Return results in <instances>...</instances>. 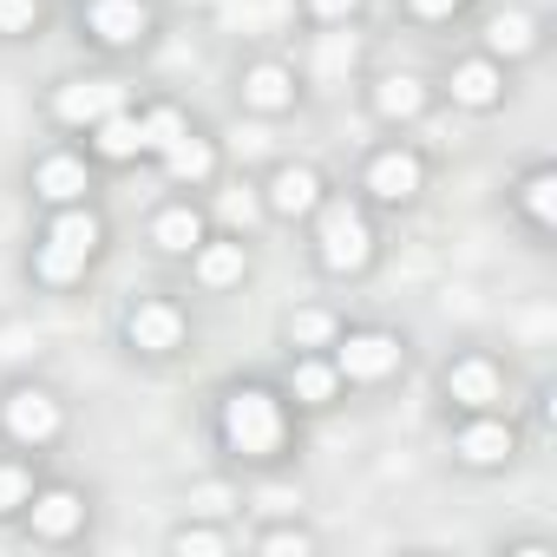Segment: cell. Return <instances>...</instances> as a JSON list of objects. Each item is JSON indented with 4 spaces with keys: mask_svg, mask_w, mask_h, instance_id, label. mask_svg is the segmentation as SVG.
<instances>
[{
    "mask_svg": "<svg viewBox=\"0 0 557 557\" xmlns=\"http://www.w3.org/2000/svg\"><path fill=\"white\" fill-rule=\"evenodd\" d=\"M394 361H400V348L387 335H348L342 342V374L348 381H381V374H394Z\"/></svg>",
    "mask_w": 557,
    "mask_h": 557,
    "instance_id": "5",
    "label": "cell"
},
{
    "mask_svg": "<svg viewBox=\"0 0 557 557\" xmlns=\"http://www.w3.org/2000/svg\"><path fill=\"white\" fill-rule=\"evenodd\" d=\"M446 387H453V400H466V407H492V400H498V374H492L485 361H459V368L446 374Z\"/></svg>",
    "mask_w": 557,
    "mask_h": 557,
    "instance_id": "10",
    "label": "cell"
},
{
    "mask_svg": "<svg viewBox=\"0 0 557 557\" xmlns=\"http://www.w3.org/2000/svg\"><path fill=\"white\" fill-rule=\"evenodd\" d=\"M459 453H466L472 466H498V459L511 453V433H505V426H492V420H479V426H466V433H459Z\"/></svg>",
    "mask_w": 557,
    "mask_h": 557,
    "instance_id": "12",
    "label": "cell"
},
{
    "mask_svg": "<svg viewBox=\"0 0 557 557\" xmlns=\"http://www.w3.org/2000/svg\"><path fill=\"white\" fill-rule=\"evenodd\" d=\"M177 550H184V557H216V550H223V537H216V531H184V537H177Z\"/></svg>",
    "mask_w": 557,
    "mask_h": 557,
    "instance_id": "31",
    "label": "cell"
},
{
    "mask_svg": "<svg viewBox=\"0 0 557 557\" xmlns=\"http://www.w3.org/2000/svg\"><path fill=\"white\" fill-rule=\"evenodd\" d=\"M40 190H47L53 203H73V197L86 190V164H79V158H47V164H40Z\"/></svg>",
    "mask_w": 557,
    "mask_h": 557,
    "instance_id": "14",
    "label": "cell"
},
{
    "mask_svg": "<svg viewBox=\"0 0 557 557\" xmlns=\"http://www.w3.org/2000/svg\"><path fill=\"white\" fill-rule=\"evenodd\" d=\"M296 394H302L309 407H322V400L335 394V368H322V361H302V368H296Z\"/></svg>",
    "mask_w": 557,
    "mask_h": 557,
    "instance_id": "24",
    "label": "cell"
},
{
    "mask_svg": "<svg viewBox=\"0 0 557 557\" xmlns=\"http://www.w3.org/2000/svg\"><path fill=\"white\" fill-rule=\"evenodd\" d=\"M223 505H230L223 485H203V492H197V511H223Z\"/></svg>",
    "mask_w": 557,
    "mask_h": 557,
    "instance_id": "35",
    "label": "cell"
},
{
    "mask_svg": "<svg viewBox=\"0 0 557 557\" xmlns=\"http://www.w3.org/2000/svg\"><path fill=\"white\" fill-rule=\"evenodd\" d=\"M177 335H184L177 309H164V302H145V309H132V348H145V355H164V348H177Z\"/></svg>",
    "mask_w": 557,
    "mask_h": 557,
    "instance_id": "6",
    "label": "cell"
},
{
    "mask_svg": "<svg viewBox=\"0 0 557 557\" xmlns=\"http://www.w3.org/2000/svg\"><path fill=\"white\" fill-rule=\"evenodd\" d=\"M524 203H531V216H537V223H550V216H557V177H550V171H537V177L524 184Z\"/></svg>",
    "mask_w": 557,
    "mask_h": 557,
    "instance_id": "26",
    "label": "cell"
},
{
    "mask_svg": "<svg viewBox=\"0 0 557 557\" xmlns=\"http://www.w3.org/2000/svg\"><path fill=\"white\" fill-rule=\"evenodd\" d=\"M368 190H381V197H413L420 190V164L407 158V151H387V158H374V171H368Z\"/></svg>",
    "mask_w": 557,
    "mask_h": 557,
    "instance_id": "8",
    "label": "cell"
},
{
    "mask_svg": "<svg viewBox=\"0 0 557 557\" xmlns=\"http://www.w3.org/2000/svg\"><path fill=\"white\" fill-rule=\"evenodd\" d=\"M177 138H184V119H177V112H171V106H164V112H151V119H145V145H151V151H171V145H177Z\"/></svg>",
    "mask_w": 557,
    "mask_h": 557,
    "instance_id": "25",
    "label": "cell"
},
{
    "mask_svg": "<svg viewBox=\"0 0 557 557\" xmlns=\"http://www.w3.org/2000/svg\"><path fill=\"white\" fill-rule=\"evenodd\" d=\"M223 216H230V223H249V216H256V197H249V190L223 197Z\"/></svg>",
    "mask_w": 557,
    "mask_h": 557,
    "instance_id": "33",
    "label": "cell"
},
{
    "mask_svg": "<svg viewBox=\"0 0 557 557\" xmlns=\"http://www.w3.org/2000/svg\"><path fill=\"white\" fill-rule=\"evenodd\" d=\"M262 550H275V557L296 550V557H302V550H309V537H302V531H269V537H262Z\"/></svg>",
    "mask_w": 557,
    "mask_h": 557,
    "instance_id": "32",
    "label": "cell"
},
{
    "mask_svg": "<svg viewBox=\"0 0 557 557\" xmlns=\"http://www.w3.org/2000/svg\"><path fill=\"white\" fill-rule=\"evenodd\" d=\"M315 14L322 21H342V14H355V0H315Z\"/></svg>",
    "mask_w": 557,
    "mask_h": 557,
    "instance_id": "36",
    "label": "cell"
},
{
    "mask_svg": "<svg viewBox=\"0 0 557 557\" xmlns=\"http://www.w3.org/2000/svg\"><path fill=\"white\" fill-rule=\"evenodd\" d=\"M8 433L40 446V440H53V433H60V407H53L40 387H21V394L8 400Z\"/></svg>",
    "mask_w": 557,
    "mask_h": 557,
    "instance_id": "4",
    "label": "cell"
},
{
    "mask_svg": "<svg viewBox=\"0 0 557 557\" xmlns=\"http://www.w3.org/2000/svg\"><path fill=\"white\" fill-rule=\"evenodd\" d=\"M374 106H381V112H387V119H413V112H420V106H426V92H420V79H387V86H381V99H374Z\"/></svg>",
    "mask_w": 557,
    "mask_h": 557,
    "instance_id": "20",
    "label": "cell"
},
{
    "mask_svg": "<svg viewBox=\"0 0 557 557\" xmlns=\"http://www.w3.org/2000/svg\"><path fill=\"white\" fill-rule=\"evenodd\" d=\"M151 236H158V249H190L203 236V223H197V210H164Z\"/></svg>",
    "mask_w": 557,
    "mask_h": 557,
    "instance_id": "19",
    "label": "cell"
},
{
    "mask_svg": "<svg viewBox=\"0 0 557 557\" xmlns=\"http://www.w3.org/2000/svg\"><path fill=\"white\" fill-rule=\"evenodd\" d=\"M223 440H230L236 453L262 459V453H275V440H283V413H275V400H269L262 387H236V394L223 400Z\"/></svg>",
    "mask_w": 557,
    "mask_h": 557,
    "instance_id": "1",
    "label": "cell"
},
{
    "mask_svg": "<svg viewBox=\"0 0 557 557\" xmlns=\"http://www.w3.org/2000/svg\"><path fill=\"white\" fill-rule=\"evenodd\" d=\"M34 531H47V537L79 531V498H73V492H47V498L34 505Z\"/></svg>",
    "mask_w": 557,
    "mask_h": 557,
    "instance_id": "15",
    "label": "cell"
},
{
    "mask_svg": "<svg viewBox=\"0 0 557 557\" xmlns=\"http://www.w3.org/2000/svg\"><path fill=\"white\" fill-rule=\"evenodd\" d=\"M269 203L283 210V216H302V210L315 203V171H302V164L275 171V184H269Z\"/></svg>",
    "mask_w": 557,
    "mask_h": 557,
    "instance_id": "9",
    "label": "cell"
},
{
    "mask_svg": "<svg viewBox=\"0 0 557 557\" xmlns=\"http://www.w3.org/2000/svg\"><path fill=\"white\" fill-rule=\"evenodd\" d=\"M34 27V0H0V34H21Z\"/></svg>",
    "mask_w": 557,
    "mask_h": 557,
    "instance_id": "30",
    "label": "cell"
},
{
    "mask_svg": "<svg viewBox=\"0 0 557 557\" xmlns=\"http://www.w3.org/2000/svg\"><path fill=\"white\" fill-rule=\"evenodd\" d=\"M289 92H296V86H289V73H283V66H256V73L243 79V99H249L256 112H283V106H289Z\"/></svg>",
    "mask_w": 557,
    "mask_h": 557,
    "instance_id": "11",
    "label": "cell"
},
{
    "mask_svg": "<svg viewBox=\"0 0 557 557\" xmlns=\"http://www.w3.org/2000/svg\"><path fill=\"white\" fill-rule=\"evenodd\" d=\"M14 505H27V472L0 466V511H14Z\"/></svg>",
    "mask_w": 557,
    "mask_h": 557,
    "instance_id": "29",
    "label": "cell"
},
{
    "mask_svg": "<svg viewBox=\"0 0 557 557\" xmlns=\"http://www.w3.org/2000/svg\"><path fill=\"white\" fill-rule=\"evenodd\" d=\"M53 112H60L66 125H99L106 112H125V86H119V79H79V86H66V92L53 99Z\"/></svg>",
    "mask_w": 557,
    "mask_h": 557,
    "instance_id": "3",
    "label": "cell"
},
{
    "mask_svg": "<svg viewBox=\"0 0 557 557\" xmlns=\"http://www.w3.org/2000/svg\"><path fill=\"white\" fill-rule=\"evenodd\" d=\"M164 164H171V177L197 184V177H210V164H216V158H210V145H203V138H190V132H184V138L164 151Z\"/></svg>",
    "mask_w": 557,
    "mask_h": 557,
    "instance_id": "17",
    "label": "cell"
},
{
    "mask_svg": "<svg viewBox=\"0 0 557 557\" xmlns=\"http://www.w3.org/2000/svg\"><path fill=\"white\" fill-rule=\"evenodd\" d=\"M92 34L112 40V47L138 40L145 34V0H92Z\"/></svg>",
    "mask_w": 557,
    "mask_h": 557,
    "instance_id": "7",
    "label": "cell"
},
{
    "mask_svg": "<svg viewBox=\"0 0 557 557\" xmlns=\"http://www.w3.org/2000/svg\"><path fill=\"white\" fill-rule=\"evenodd\" d=\"M79 269H86L79 249H66V243H47V249H40V275H47V283H73Z\"/></svg>",
    "mask_w": 557,
    "mask_h": 557,
    "instance_id": "23",
    "label": "cell"
},
{
    "mask_svg": "<svg viewBox=\"0 0 557 557\" xmlns=\"http://www.w3.org/2000/svg\"><path fill=\"white\" fill-rule=\"evenodd\" d=\"M197 275L210 289H223V283H236L243 275V243H210L203 256H197Z\"/></svg>",
    "mask_w": 557,
    "mask_h": 557,
    "instance_id": "18",
    "label": "cell"
},
{
    "mask_svg": "<svg viewBox=\"0 0 557 557\" xmlns=\"http://www.w3.org/2000/svg\"><path fill=\"white\" fill-rule=\"evenodd\" d=\"M453 99H459V106H492V99H498V73H492L485 60L459 66V73H453Z\"/></svg>",
    "mask_w": 557,
    "mask_h": 557,
    "instance_id": "16",
    "label": "cell"
},
{
    "mask_svg": "<svg viewBox=\"0 0 557 557\" xmlns=\"http://www.w3.org/2000/svg\"><path fill=\"white\" fill-rule=\"evenodd\" d=\"M322 262L329 269H361L368 262V223L348 203H329L322 210Z\"/></svg>",
    "mask_w": 557,
    "mask_h": 557,
    "instance_id": "2",
    "label": "cell"
},
{
    "mask_svg": "<svg viewBox=\"0 0 557 557\" xmlns=\"http://www.w3.org/2000/svg\"><path fill=\"white\" fill-rule=\"evenodd\" d=\"M99 151H106V158H132V151H145V125L125 119V112H106V119H99Z\"/></svg>",
    "mask_w": 557,
    "mask_h": 557,
    "instance_id": "13",
    "label": "cell"
},
{
    "mask_svg": "<svg viewBox=\"0 0 557 557\" xmlns=\"http://www.w3.org/2000/svg\"><path fill=\"white\" fill-rule=\"evenodd\" d=\"M485 40H492L498 53H524V47H531V21H524V14H498V21L485 27Z\"/></svg>",
    "mask_w": 557,
    "mask_h": 557,
    "instance_id": "22",
    "label": "cell"
},
{
    "mask_svg": "<svg viewBox=\"0 0 557 557\" xmlns=\"http://www.w3.org/2000/svg\"><path fill=\"white\" fill-rule=\"evenodd\" d=\"M315 66H322V73H342V66H355V34H329Z\"/></svg>",
    "mask_w": 557,
    "mask_h": 557,
    "instance_id": "28",
    "label": "cell"
},
{
    "mask_svg": "<svg viewBox=\"0 0 557 557\" xmlns=\"http://www.w3.org/2000/svg\"><path fill=\"white\" fill-rule=\"evenodd\" d=\"M53 243H66V249H79V256H92V243H99V223H92L86 210H66V216L53 223Z\"/></svg>",
    "mask_w": 557,
    "mask_h": 557,
    "instance_id": "21",
    "label": "cell"
},
{
    "mask_svg": "<svg viewBox=\"0 0 557 557\" xmlns=\"http://www.w3.org/2000/svg\"><path fill=\"white\" fill-rule=\"evenodd\" d=\"M289 335H296V342H302V348H315V342H329V335H335V322H329V315H322V309H302V315H296V322H289Z\"/></svg>",
    "mask_w": 557,
    "mask_h": 557,
    "instance_id": "27",
    "label": "cell"
},
{
    "mask_svg": "<svg viewBox=\"0 0 557 557\" xmlns=\"http://www.w3.org/2000/svg\"><path fill=\"white\" fill-rule=\"evenodd\" d=\"M459 0H413V14H426V21H440V14H453Z\"/></svg>",
    "mask_w": 557,
    "mask_h": 557,
    "instance_id": "34",
    "label": "cell"
}]
</instances>
